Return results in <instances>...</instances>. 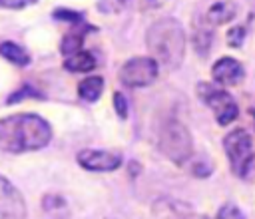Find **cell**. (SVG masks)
<instances>
[{"mask_svg":"<svg viewBox=\"0 0 255 219\" xmlns=\"http://www.w3.org/2000/svg\"><path fill=\"white\" fill-rule=\"evenodd\" d=\"M52 129L36 113H14L0 119V149L8 153L34 151L48 145Z\"/></svg>","mask_w":255,"mask_h":219,"instance_id":"cell-1","label":"cell"},{"mask_svg":"<svg viewBox=\"0 0 255 219\" xmlns=\"http://www.w3.org/2000/svg\"><path fill=\"white\" fill-rule=\"evenodd\" d=\"M147 48L157 64L167 70L177 68L185 56V32L175 18H159L145 34Z\"/></svg>","mask_w":255,"mask_h":219,"instance_id":"cell-2","label":"cell"},{"mask_svg":"<svg viewBox=\"0 0 255 219\" xmlns=\"http://www.w3.org/2000/svg\"><path fill=\"white\" fill-rule=\"evenodd\" d=\"M159 149L173 163H177V165L185 163L193 151V141H191L189 129L177 119H167L159 133Z\"/></svg>","mask_w":255,"mask_h":219,"instance_id":"cell-3","label":"cell"},{"mask_svg":"<svg viewBox=\"0 0 255 219\" xmlns=\"http://www.w3.org/2000/svg\"><path fill=\"white\" fill-rule=\"evenodd\" d=\"M223 147H225V153L229 157V165H231L233 173L239 177H245L249 171L251 159H253V143H251L249 133L245 129L231 131L225 137Z\"/></svg>","mask_w":255,"mask_h":219,"instance_id":"cell-4","label":"cell"},{"mask_svg":"<svg viewBox=\"0 0 255 219\" xmlns=\"http://www.w3.org/2000/svg\"><path fill=\"white\" fill-rule=\"evenodd\" d=\"M197 92H199V98L213 110L219 125H227L237 117V113H239L237 104L225 90L213 88L211 84H199Z\"/></svg>","mask_w":255,"mask_h":219,"instance_id":"cell-5","label":"cell"},{"mask_svg":"<svg viewBox=\"0 0 255 219\" xmlns=\"http://www.w3.org/2000/svg\"><path fill=\"white\" fill-rule=\"evenodd\" d=\"M157 76V62L153 58H131L120 70V80L128 88L149 86Z\"/></svg>","mask_w":255,"mask_h":219,"instance_id":"cell-6","label":"cell"},{"mask_svg":"<svg viewBox=\"0 0 255 219\" xmlns=\"http://www.w3.org/2000/svg\"><path fill=\"white\" fill-rule=\"evenodd\" d=\"M26 203L22 193L0 175V219H24Z\"/></svg>","mask_w":255,"mask_h":219,"instance_id":"cell-7","label":"cell"},{"mask_svg":"<svg viewBox=\"0 0 255 219\" xmlns=\"http://www.w3.org/2000/svg\"><path fill=\"white\" fill-rule=\"evenodd\" d=\"M78 163L88 171H114L120 167L122 157H118L110 151L84 149L78 153Z\"/></svg>","mask_w":255,"mask_h":219,"instance_id":"cell-8","label":"cell"},{"mask_svg":"<svg viewBox=\"0 0 255 219\" xmlns=\"http://www.w3.org/2000/svg\"><path fill=\"white\" fill-rule=\"evenodd\" d=\"M211 74H213L215 82H219L223 86H235L243 80V66L233 58H221L213 64Z\"/></svg>","mask_w":255,"mask_h":219,"instance_id":"cell-9","label":"cell"},{"mask_svg":"<svg viewBox=\"0 0 255 219\" xmlns=\"http://www.w3.org/2000/svg\"><path fill=\"white\" fill-rule=\"evenodd\" d=\"M235 16H237V6L231 0H219V2L209 6V10L205 14V20L211 26H221V24L231 22Z\"/></svg>","mask_w":255,"mask_h":219,"instance_id":"cell-10","label":"cell"},{"mask_svg":"<svg viewBox=\"0 0 255 219\" xmlns=\"http://www.w3.org/2000/svg\"><path fill=\"white\" fill-rule=\"evenodd\" d=\"M64 68L70 72H90L96 68V58L86 50H78L66 58Z\"/></svg>","mask_w":255,"mask_h":219,"instance_id":"cell-11","label":"cell"},{"mask_svg":"<svg viewBox=\"0 0 255 219\" xmlns=\"http://www.w3.org/2000/svg\"><path fill=\"white\" fill-rule=\"evenodd\" d=\"M102 90H104V78H100V76H90V78L82 80L78 86V94L86 102H96L100 98Z\"/></svg>","mask_w":255,"mask_h":219,"instance_id":"cell-12","label":"cell"},{"mask_svg":"<svg viewBox=\"0 0 255 219\" xmlns=\"http://www.w3.org/2000/svg\"><path fill=\"white\" fill-rule=\"evenodd\" d=\"M0 54H2L8 62H12V64H16V66H26V64L30 62V56L26 54V50L20 48V46L14 44V42H2V44H0Z\"/></svg>","mask_w":255,"mask_h":219,"instance_id":"cell-13","label":"cell"},{"mask_svg":"<svg viewBox=\"0 0 255 219\" xmlns=\"http://www.w3.org/2000/svg\"><path fill=\"white\" fill-rule=\"evenodd\" d=\"M193 42H195V50H197V52H201V54H207V50H209V44H211V32H209V30H205V28H199V30H195Z\"/></svg>","mask_w":255,"mask_h":219,"instance_id":"cell-14","label":"cell"},{"mask_svg":"<svg viewBox=\"0 0 255 219\" xmlns=\"http://www.w3.org/2000/svg\"><path fill=\"white\" fill-rule=\"evenodd\" d=\"M131 4L135 10H139V12H147V10H157V8H161L167 0H126V4Z\"/></svg>","mask_w":255,"mask_h":219,"instance_id":"cell-15","label":"cell"},{"mask_svg":"<svg viewBox=\"0 0 255 219\" xmlns=\"http://www.w3.org/2000/svg\"><path fill=\"white\" fill-rule=\"evenodd\" d=\"M124 6H126V0H100L98 2V8L108 14H116V12L124 10Z\"/></svg>","mask_w":255,"mask_h":219,"instance_id":"cell-16","label":"cell"},{"mask_svg":"<svg viewBox=\"0 0 255 219\" xmlns=\"http://www.w3.org/2000/svg\"><path fill=\"white\" fill-rule=\"evenodd\" d=\"M217 219H245V217L235 205H223L217 213Z\"/></svg>","mask_w":255,"mask_h":219,"instance_id":"cell-17","label":"cell"},{"mask_svg":"<svg viewBox=\"0 0 255 219\" xmlns=\"http://www.w3.org/2000/svg\"><path fill=\"white\" fill-rule=\"evenodd\" d=\"M243 36H245V26H235V28L229 30L227 40H229V44H231L233 48H239L241 42H243Z\"/></svg>","mask_w":255,"mask_h":219,"instance_id":"cell-18","label":"cell"},{"mask_svg":"<svg viewBox=\"0 0 255 219\" xmlns=\"http://www.w3.org/2000/svg\"><path fill=\"white\" fill-rule=\"evenodd\" d=\"M36 0H0V8H10V10H20L26 8L30 4H34Z\"/></svg>","mask_w":255,"mask_h":219,"instance_id":"cell-19","label":"cell"},{"mask_svg":"<svg viewBox=\"0 0 255 219\" xmlns=\"http://www.w3.org/2000/svg\"><path fill=\"white\" fill-rule=\"evenodd\" d=\"M114 106H116L120 117H126V115H128V104H126V98H124L120 92L114 94Z\"/></svg>","mask_w":255,"mask_h":219,"instance_id":"cell-20","label":"cell"},{"mask_svg":"<svg viewBox=\"0 0 255 219\" xmlns=\"http://www.w3.org/2000/svg\"><path fill=\"white\" fill-rule=\"evenodd\" d=\"M253 115H255V110H253Z\"/></svg>","mask_w":255,"mask_h":219,"instance_id":"cell-21","label":"cell"}]
</instances>
